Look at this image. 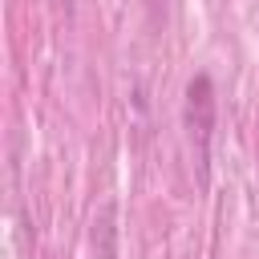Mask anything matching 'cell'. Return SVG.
Returning <instances> with one entry per match:
<instances>
[{
	"label": "cell",
	"instance_id": "cell-1",
	"mask_svg": "<svg viewBox=\"0 0 259 259\" xmlns=\"http://www.w3.org/2000/svg\"><path fill=\"white\" fill-rule=\"evenodd\" d=\"M186 121H190V134L198 138V154H206L210 125H214V89H210L206 73H198L186 85Z\"/></svg>",
	"mask_w": 259,
	"mask_h": 259
}]
</instances>
